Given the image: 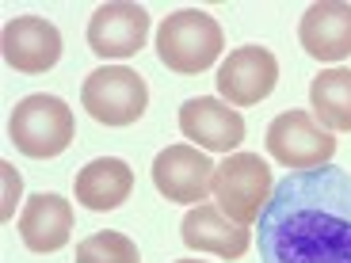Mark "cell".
Masks as SVG:
<instances>
[{
	"instance_id": "obj_1",
	"label": "cell",
	"mask_w": 351,
	"mask_h": 263,
	"mask_svg": "<svg viewBox=\"0 0 351 263\" xmlns=\"http://www.w3.org/2000/svg\"><path fill=\"white\" fill-rule=\"evenodd\" d=\"M263 263H351V172H290L260 214Z\"/></svg>"
},
{
	"instance_id": "obj_2",
	"label": "cell",
	"mask_w": 351,
	"mask_h": 263,
	"mask_svg": "<svg viewBox=\"0 0 351 263\" xmlns=\"http://www.w3.org/2000/svg\"><path fill=\"white\" fill-rule=\"evenodd\" d=\"M221 50H226V35L210 12L184 8L157 27V58L180 77L206 73L221 58Z\"/></svg>"
},
{
	"instance_id": "obj_3",
	"label": "cell",
	"mask_w": 351,
	"mask_h": 263,
	"mask_svg": "<svg viewBox=\"0 0 351 263\" xmlns=\"http://www.w3.org/2000/svg\"><path fill=\"white\" fill-rule=\"evenodd\" d=\"M73 134H77V123H73L69 103L58 96H43V92L19 99L8 123V138L16 141V149L35 160L65 153L73 145Z\"/></svg>"
},
{
	"instance_id": "obj_4",
	"label": "cell",
	"mask_w": 351,
	"mask_h": 263,
	"mask_svg": "<svg viewBox=\"0 0 351 263\" xmlns=\"http://www.w3.org/2000/svg\"><path fill=\"white\" fill-rule=\"evenodd\" d=\"M271 168L267 160H260V153H229L214 172V202L237 225L260 221L263 206L271 202Z\"/></svg>"
},
{
	"instance_id": "obj_5",
	"label": "cell",
	"mask_w": 351,
	"mask_h": 263,
	"mask_svg": "<svg viewBox=\"0 0 351 263\" xmlns=\"http://www.w3.org/2000/svg\"><path fill=\"white\" fill-rule=\"evenodd\" d=\"M80 103L104 126H134L149 107V88L126 65H104L84 77Z\"/></svg>"
},
{
	"instance_id": "obj_6",
	"label": "cell",
	"mask_w": 351,
	"mask_h": 263,
	"mask_svg": "<svg viewBox=\"0 0 351 263\" xmlns=\"http://www.w3.org/2000/svg\"><path fill=\"white\" fill-rule=\"evenodd\" d=\"M267 153L290 172H309L336 157V138L309 111H282L267 126Z\"/></svg>"
},
{
	"instance_id": "obj_7",
	"label": "cell",
	"mask_w": 351,
	"mask_h": 263,
	"mask_svg": "<svg viewBox=\"0 0 351 263\" xmlns=\"http://www.w3.org/2000/svg\"><path fill=\"white\" fill-rule=\"evenodd\" d=\"M149 38V12L141 4L130 0H111V4H99L88 19V50L96 58H114V62H126L145 46Z\"/></svg>"
},
{
	"instance_id": "obj_8",
	"label": "cell",
	"mask_w": 351,
	"mask_h": 263,
	"mask_svg": "<svg viewBox=\"0 0 351 263\" xmlns=\"http://www.w3.org/2000/svg\"><path fill=\"white\" fill-rule=\"evenodd\" d=\"M214 160L199 149V145H168L153 160V187L165 195L168 202H206L214 191Z\"/></svg>"
},
{
	"instance_id": "obj_9",
	"label": "cell",
	"mask_w": 351,
	"mask_h": 263,
	"mask_svg": "<svg viewBox=\"0 0 351 263\" xmlns=\"http://www.w3.org/2000/svg\"><path fill=\"white\" fill-rule=\"evenodd\" d=\"M218 96L229 107H256L279 84V62L263 46H241L218 65Z\"/></svg>"
},
{
	"instance_id": "obj_10",
	"label": "cell",
	"mask_w": 351,
	"mask_h": 263,
	"mask_svg": "<svg viewBox=\"0 0 351 263\" xmlns=\"http://www.w3.org/2000/svg\"><path fill=\"white\" fill-rule=\"evenodd\" d=\"M0 50H4V62L16 73H31L35 77V73H46L58 65V58H62V31L50 19L16 16L4 23Z\"/></svg>"
},
{
	"instance_id": "obj_11",
	"label": "cell",
	"mask_w": 351,
	"mask_h": 263,
	"mask_svg": "<svg viewBox=\"0 0 351 263\" xmlns=\"http://www.w3.org/2000/svg\"><path fill=\"white\" fill-rule=\"evenodd\" d=\"M180 130H184L187 141L202 145L210 153H233L245 141V118L241 111L226 103V99H214V96H199V99H187L180 107Z\"/></svg>"
},
{
	"instance_id": "obj_12",
	"label": "cell",
	"mask_w": 351,
	"mask_h": 263,
	"mask_svg": "<svg viewBox=\"0 0 351 263\" xmlns=\"http://www.w3.org/2000/svg\"><path fill=\"white\" fill-rule=\"evenodd\" d=\"M180 237L191 252H210L218 260H241L252 245V229L248 225H237L233 218L218 210V206H191L180 221Z\"/></svg>"
},
{
	"instance_id": "obj_13",
	"label": "cell",
	"mask_w": 351,
	"mask_h": 263,
	"mask_svg": "<svg viewBox=\"0 0 351 263\" xmlns=\"http://www.w3.org/2000/svg\"><path fill=\"white\" fill-rule=\"evenodd\" d=\"M298 42L317 62H343L351 58V4L343 0H317L298 23Z\"/></svg>"
},
{
	"instance_id": "obj_14",
	"label": "cell",
	"mask_w": 351,
	"mask_h": 263,
	"mask_svg": "<svg viewBox=\"0 0 351 263\" xmlns=\"http://www.w3.org/2000/svg\"><path fill=\"white\" fill-rule=\"evenodd\" d=\"M19 237L31 252H58L73 237V202L62 195H31L19 214Z\"/></svg>"
},
{
	"instance_id": "obj_15",
	"label": "cell",
	"mask_w": 351,
	"mask_h": 263,
	"mask_svg": "<svg viewBox=\"0 0 351 263\" xmlns=\"http://www.w3.org/2000/svg\"><path fill=\"white\" fill-rule=\"evenodd\" d=\"M73 191H77V202L88 206V210H96V214L114 210V206H123V202L130 199L134 172H130V164L119 160V157H96L77 172Z\"/></svg>"
},
{
	"instance_id": "obj_16",
	"label": "cell",
	"mask_w": 351,
	"mask_h": 263,
	"mask_svg": "<svg viewBox=\"0 0 351 263\" xmlns=\"http://www.w3.org/2000/svg\"><path fill=\"white\" fill-rule=\"evenodd\" d=\"M309 103L313 118L328 134H348L351 130V69H325L309 80Z\"/></svg>"
},
{
	"instance_id": "obj_17",
	"label": "cell",
	"mask_w": 351,
	"mask_h": 263,
	"mask_svg": "<svg viewBox=\"0 0 351 263\" xmlns=\"http://www.w3.org/2000/svg\"><path fill=\"white\" fill-rule=\"evenodd\" d=\"M77 263H141V255L126 233L104 229V233H92L77 245Z\"/></svg>"
},
{
	"instance_id": "obj_18",
	"label": "cell",
	"mask_w": 351,
	"mask_h": 263,
	"mask_svg": "<svg viewBox=\"0 0 351 263\" xmlns=\"http://www.w3.org/2000/svg\"><path fill=\"white\" fill-rule=\"evenodd\" d=\"M0 175H4V206H0V218L12 221V214H16V199H19V191H23V179H19V172L8 164V160L0 164Z\"/></svg>"
},
{
	"instance_id": "obj_19",
	"label": "cell",
	"mask_w": 351,
	"mask_h": 263,
	"mask_svg": "<svg viewBox=\"0 0 351 263\" xmlns=\"http://www.w3.org/2000/svg\"><path fill=\"white\" fill-rule=\"evenodd\" d=\"M176 263H202V260H176Z\"/></svg>"
}]
</instances>
